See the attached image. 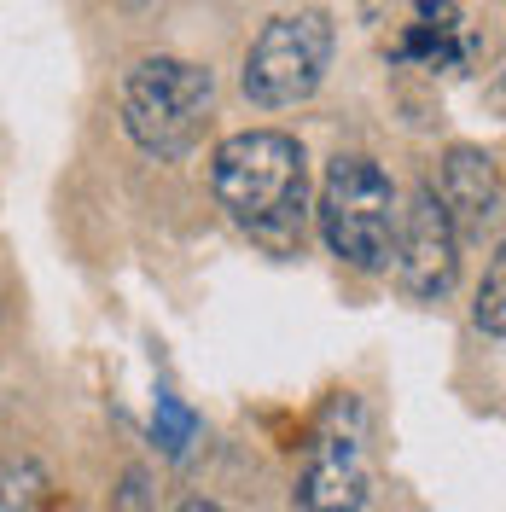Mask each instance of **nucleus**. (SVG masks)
I'll use <instances>...</instances> for the list:
<instances>
[{"label": "nucleus", "instance_id": "f257e3e1", "mask_svg": "<svg viewBox=\"0 0 506 512\" xmlns=\"http://www.w3.org/2000/svg\"><path fill=\"white\" fill-rule=\"evenodd\" d=\"M210 187L222 210L268 251H297L309 222V158L280 128L227 134L210 158Z\"/></svg>", "mask_w": 506, "mask_h": 512}, {"label": "nucleus", "instance_id": "f03ea898", "mask_svg": "<svg viewBox=\"0 0 506 512\" xmlns=\"http://www.w3.org/2000/svg\"><path fill=\"white\" fill-rule=\"evenodd\" d=\"M216 105V76L192 59L152 53L123 76V128L152 158H181L198 146Z\"/></svg>", "mask_w": 506, "mask_h": 512}, {"label": "nucleus", "instance_id": "7ed1b4c3", "mask_svg": "<svg viewBox=\"0 0 506 512\" xmlns=\"http://www.w3.org/2000/svg\"><path fill=\"white\" fill-rule=\"evenodd\" d=\"M320 233L338 262L379 274L396 251V187L367 152H338L320 181Z\"/></svg>", "mask_w": 506, "mask_h": 512}, {"label": "nucleus", "instance_id": "20e7f679", "mask_svg": "<svg viewBox=\"0 0 506 512\" xmlns=\"http://www.w3.org/2000/svg\"><path fill=\"white\" fill-rule=\"evenodd\" d=\"M332 64V18L326 12H285L274 24H262V35L245 53V94L251 105H303L320 88Z\"/></svg>", "mask_w": 506, "mask_h": 512}, {"label": "nucleus", "instance_id": "39448f33", "mask_svg": "<svg viewBox=\"0 0 506 512\" xmlns=\"http://www.w3.org/2000/svg\"><path fill=\"white\" fill-rule=\"evenodd\" d=\"M454 227H448V210L437 187H413L408 210H396V286L408 291L413 303H437L448 297L454 274H460V256H454Z\"/></svg>", "mask_w": 506, "mask_h": 512}, {"label": "nucleus", "instance_id": "423d86ee", "mask_svg": "<svg viewBox=\"0 0 506 512\" xmlns=\"http://www.w3.org/2000/svg\"><path fill=\"white\" fill-rule=\"evenodd\" d=\"M443 210L454 239H495L501 227V169L483 146H454L443 158Z\"/></svg>", "mask_w": 506, "mask_h": 512}, {"label": "nucleus", "instance_id": "0eeeda50", "mask_svg": "<svg viewBox=\"0 0 506 512\" xmlns=\"http://www.w3.org/2000/svg\"><path fill=\"white\" fill-rule=\"evenodd\" d=\"M367 501V466H361V437L338 431V414L326 419V431L309 448V472L297 483V507L303 512H361Z\"/></svg>", "mask_w": 506, "mask_h": 512}, {"label": "nucleus", "instance_id": "6e6552de", "mask_svg": "<svg viewBox=\"0 0 506 512\" xmlns=\"http://www.w3.org/2000/svg\"><path fill=\"white\" fill-rule=\"evenodd\" d=\"M466 53H472V41L460 35V12L448 0H419V24L402 41V59H425L431 70H448Z\"/></svg>", "mask_w": 506, "mask_h": 512}, {"label": "nucleus", "instance_id": "1a4fd4ad", "mask_svg": "<svg viewBox=\"0 0 506 512\" xmlns=\"http://www.w3.org/2000/svg\"><path fill=\"white\" fill-rule=\"evenodd\" d=\"M152 437L163 443V454H187L192 437H198V414H192L187 402L175 396V390H158V408H152Z\"/></svg>", "mask_w": 506, "mask_h": 512}, {"label": "nucleus", "instance_id": "9d476101", "mask_svg": "<svg viewBox=\"0 0 506 512\" xmlns=\"http://www.w3.org/2000/svg\"><path fill=\"white\" fill-rule=\"evenodd\" d=\"M477 326H483V338H495L501 344V332H506V262L495 256L489 262V274H483V286H477Z\"/></svg>", "mask_w": 506, "mask_h": 512}, {"label": "nucleus", "instance_id": "9b49d317", "mask_svg": "<svg viewBox=\"0 0 506 512\" xmlns=\"http://www.w3.org/2000/svg\"><path fill=\"white\" fill-rule=\"evenodd\" d=\"M175 512H222V507H216V501H181Z\"/></svg>", "mask_w": 506, "mask_h": 512}]
</instances>
